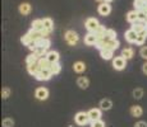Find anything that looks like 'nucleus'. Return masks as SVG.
Masks as SVG:
<instances>
[{"label": "nucleus", "instance_id": "nucleus-36", "mask_svg": "<svg viewBox=\"0 0 147 127\" xmlns=\"http://www.w3.org/2000/svg\"><path fill=\"white\" fill-rule=\"evenodd\" d=\"M14 126V121L12 118H5L3 120V127H13Z\"/></svg>", "mask_w": 147, "mask_h": 127}, {"label": "nucleus", "instance_id": "nucleus-3", "mask_svg": "<svg viewBox=\"0 0 147 127\" xmlns=\"http://www.w3.org/2000/svg\"><path fill=\"white\" fill-rule=\"evenodd\" d=\"M53 76V72L50 69H41L37 74L35 75L36 80H40V81H46V80H50Z\"/></svg>", "mask_w": 147, "mask_h": 127}, {"label": "nucleus", "instance_id": "nucleus-30", "mask_svg": "<svg viewBox=\"0 0 147 127\" xmlns=\"http://www.w3.org/2000/svg\"><path fill=\"white\" fill-rule=\"evenodd\" d=\"M33 53H35V55L37 56L38 59H41V57H45V56H46L47 50H46V49H44V47H38V46H37V49L33 51Z\"/></svg>", "mask_w": 147, "mask_h": 127}, {"label": "nucleus", "instance_id": "nucleus-6", "mask_svg": "<svg viewBox=\"0 0 147 127\" xmlns=\"http://www.w3.org/2000/svg\"><path fill=\"white\" fill-rule=\"evenodd\" d=\"M35 97L37 98L38 100H46L49 98V90L44 86H40V88L36 89L35 92Z\"/></svg>", "mask_w": 147, "mask_h": 127}, {"label": "nucleus", "instance_id": "nucleus-37", "mask_svg": "<svg viewBox=\"0 0 147 127\" xmlns=\"http://www.w3.org/2000/svg\"><path fill=\"white\" fill-rule=\"evenodd\" d=\"M138 21H141V22H146V21H147V13H146V12H143V10L138 12Z\"/></svg>", "mask_w": 147, "mask_h": 127}, {"label": "nucleus", "instance_id": "nucleus-35", "mask_svg": "<svg viewBox=\"0 0 147 127\" xmlns=\"http://www.w3.org/2000/svg\"><path fill=\"white\" fill-rule=\"evenodd\" d=\"M105 37L107 39H117V32H115L114 29H107Z\"/></svg>", "mask_w": 147, "mask_h": 127}, {"label": "nucleus", "instance_id": "nucleus-10", "mask_svg": "<svg viewBox=\"0 0 147 127\" xmlns=\"http://www.w3.org/2000/svg\"><path fill=\"white\" fill-rule=\"evenodd\" d=\"M28 35L31 36V38L33 39V41H40L41 38H45V37H47L46 35H45L44 32H41V31H35V29H32V28H31L30 29V32H28Z\"/></svg>", "mask_w": 147, "mask_h": 127}, {"label": "nucleus", "instance_id": "nucleus-17", "mask_svg": "<svg viewBox=\"0 0 147 127\" xmlns=\"http://www.w3.org/2000/svg\"><path fill=\"white\" fill-rule=\"evenodd\" d=\"M77 85L80 86L81 89H87L90 85V81L86 76H80V78L77 79Z\"/></svg>", "mask_w": 147, "mask_h": 127}, {"label": "nucleus", "instance_id": "nucleus-8", "mask_svg": "<svg viewBox=\"0 0 147 127\" xmlns=\"http://www.w3.org/2000/svg\"><path fill=\"white\" fill-rule=\"evenodd\" d=\"M97 36H96V33H92V32H88L86 36H84V43L87 45V46H96V43H97Z\"/></svg>", "mask_w": 147, "mask_h": 127}, {"label": "nucleus", "instance_id": "nucleus-19", "mask_svg": "<svg viewBox=\"0 0 147 127\" xmlns=\"http://www.w3.org/2000/svg\"><path fill=\"white\" fill-rule=\"evenodd\" d=\"M121 56H123L124 59H127V60H131L134 56L133 49H132V47H125V49H123L121 50Z\"/></svg>", "mask_w": 147, "mask_h": 127}, {"label": "nucleus", "instance_id": "nucleus-14", "mask_svg": "<svg viewBox=\"0 0 147 127\" xmlns=\"http://www.w3.org/2000/svg\"><path fill=\"white\" fill-rule=\"evenodd\" d=\"M31 28L35 31H45V27H44V22H42V19H35V21H32V23H31Z\"/></svg>", "mask_w": 147, "mask_h": 127}, {"label": "nucleus", "instance_id": "nucleus-7", "mask_svg": "<svg viewBox=\"0 0 147 127\" xmlns=\"http://www.w3.org/2000/svg\"><path fill=\"white\" fill-rule=\"evenodd\" d=\"M97 12L100 15H102V17H105V15H109L110 13H111V7H110V4L109 3H101L100 5H98V8H97Z\"/></svg>", "mask_w": 147, "mask_h": 127}, {"label": "nucleus", "instance_id": "nucleus-11", "mask_svg": "<svg viewBox=\"0 0 147 127\" xmlns=\"http://www.w3.org/2000/svg\"><path fill=\"white\" fill-rule=\"evenodd\" d=\"M87 113H88V117H90V120H91V122H94V121H98L101 118V109H98V108L90 109Z\"/></svg>", "mask_w": 147, "mask_h": 127}, {"label": "nucleus", "instance_id": "nucleus-18", "mask_svg": "<svg viewBox=\"0 0 147 127\" xmlns=\"http://www.w3.org/2000/svg\"><path fill=\"white\" fill-rule=\"evenodd\" d=\"M146 23L145 22H141V21H137L136 23L132 24V29L134 31V32H137V33H140V32H142L143 29H146Z\"/></svg>", "mask_w": 147, "mask_h": 127}, {"label": "nucleus", "instance_id": "nucleus-44", "mask_svg": "<svg viewBox=\"0 0 147 127\" xmlns=\"http://www.w3.org/2000/svg\"><path fill=\"white\" fill-rule=\"evenodd\" d=\"M143 1H145V3H146V4H147V0H143Z\"/></svg>", "mask_w": 147, "mask_h": 127}, {"label": "nucleus", "instance_id": "nucleus-42", "mask_svg": "<svg viewBox=\"0 0 147 127\" xmlns=\"http://www.w3.org/2000/svg\"><path fill=\"white\" fill-rule=\"evenodd\" d=\"M142 72L145 75H147V63L143 64V66H142Z\"/></svg>", "mask_w": 147, "mask_h": 127}, {"label": "nucleus", "instance_id": "nucleus-27", "mask_svg": "<svg viewBox=\"0 0 147 127\" xmlns=\"http://www.w3.org/2000/svg\"><path fill=\"white\" fill-rule=\"evenodd\" d=\"M133 7H134V10H137V12H141V10L145 9L146 3L143 1V0H134V1H133Z\"/></svg>", "mask_w": 147, "mask_h": 127}, {"label": "nucleus", "instance_id": "nucleus-41", "mask_svg": "<svg viewBox=\"0 0 147 127\" xmlns=\"http://www.w3.org/2000/svg\"><path fill=\"white\" fill-rule=\"evenodd\" d=\"M134 127H147V123L143 122V121H138V122L134 125Z\"/></svg>", "mask_w": 147, "mask_h": 127}, {"label": "nucleus", "instance_id": "nucleus-5", "mask_svg": "<svg viewBox=\"0 0 147 127\" xmlns=\"http://www.w3.org/2000/svg\"><path fill=\"white\" fill-rule=\"evenodd\" d=\"M127 66V59H124L123 56H117L115 59H113V67L115 70H123Z\"/></svg>", "mask_w": 147, "mask_h": 127}, {"label": "nucleus", "instance_id": "nucleus-16", "mask_svg": "<svg viewBox=\"0 0 147 127\" xmlns=\"http://www.w3.org/2000/svg\"><path fill=\"white\" fill-rule=\"evenodd\" d=\"M42 22H44L45 31H47L49 33H51L53 29H54V22H53V19L47 17V18H44V19H42Z\"/></svg>", "mask_w": 147, "mask_h": 127}, {"label": "nucleus", "instance_id": "nucleus-15", "mask_svg": "<svg viewBox=\"0 0 147 127\" xmlns=\"http://www.w3.org/2000/svg\"><path fill=\"white\" fill-rule=\"evenodd\" d=\"M100 56L104 59V60H111L113 56H114V51L107 50V49H102V50H100Z\"/></svg>", "mask_w": 147, "mask_h": 127}, {"label": "nucleus", "instance_id": "nucleus-45", "mask_svg": "<svg viewBox=\"0 0 147 127\" xmlns=\"http://www.w3.org/2000/svg\"><path fill=\"white\" fill-rule=\"evenodd\" d=\"M97 1H102V0H97ZM104 1H105V0H104Z\"/></svg>", "mask_w": 147, "mask_h": 127}, {"label": "nucleus", "instance_id": "nucleus-43", "mask_svg": "<svg viewBox=\"0 0 147 127\" xmlns=\"http://www.w3.org/2000/svg\"><path fill=\"white\" fill-rule=\"evenodd\" d=\"M105 1H106V3H110V1H113V0H105Z\"/></svg>", "mask_w": 147, "mask_h": 127}, {"label": "nucleus", "instance_id": "nucleus-21", "mask_svg": "<svg viewBox=\"0 0 147 127\" xmlns=\"http://www.w3.org/2000/svg\"><path fill=\"white\" fill-rule=\"evenodd\" d=\"M127 21L132 24L136 23V22L138 21V12L137 10H131V12H128V14H127Z\"/></svg>", "mask_w": 147, "mask_h": 127}, {"label": "nucleus", "instance_id": "nucleus-24", "mask_svg": "<svg viewBox=\"0 0 147 127\" xmlns=\"http://www.w3.org/2000/svg\"><path fill=\"white\" fill-rule=\"evenodd\" d=\"M73 70L76 72H78V74H81V72H83L86 70V65H84V63H82V61H77V63H74V65H73Z\"/></svg>", "mask_w": 147, "mask_h": 127}, {"label": "nucleus", "instance_id": "nucleus-25", "mask_svg": "<svg viewBox=\"0 0 147 127\" xmlns=\"http://www.w3.org/2000/svg\"><path fill=\"white\" fill-rule=\"evenodd\" d=\"M31 12V5L28 4V3H22L21 5H19V13L23 14V15H27V14H30Z\"/></svg>", "mask_w": 147, "mask_h": 127}, {"label": "nucleus", "instance_id": "nucleus-4", "mask_svg": "<svg viewBox=\"0 0 147 127\" xmlns=\"http://www.w3.org/2000/svg\"><path fill=\"white\" fill-rule=\"evenodd\" d=\"M84 25H86V28H87V31H88V32L95 33L96 31L98 29V27H100V23H98V21L96 18H87Z\"/></svg>", "mask_w": 147, "mask_h": 127}, {"label": "nucleus", "instance_id": "nucleus-20", "mask_svg": "<svg viewBox=\"0 0 147 127\" xmlns=\"http://www.w3.org/2000/svg\"><path fill=\"white\" fill-rule=\"evenodd\" d=\"M129 112H131L132 117H141L142 113H143V109H142L141 106H133V107H131Z\"/></svg>", "mask_w": 147, "mask_h": 127}, {"label": "nucleus", "instance_id": "nucleus-26", "mask_svg": "<svg viewBox=\"0 0 147 127\" xmlns=\"http://www.w3.org/2000/svg\"><path fill=\"white\" fill-rule=\"evenodd\" d=\"M37 64H38V66H40V69H50V66H51V64L49 63V60H47L46 57L38 59Z\"/></svg>", "mask_w": 147, "mask_h": 127}, {"label": "nucleus", "instance_id": "nucleus-28", "mask_svg": "<svg viewBox=\"0 0 147 127\" xmlns=\"http://www.w3.org/2000/svg\"><path fill=\"white\" fill-rule=\"evenodd\" d=\"M50 45H51V42H50V39L47 37L41 38L40 41H37V46L38 47H44V49H46V50L50 47Z\"/></svg>", "mask_w": 147, "mask_h": 127}, {"label": "nucleus", "instance_id": "nucleus-9", "mask_svg": "<svg viewBox=\"0 0 147 127\" xmlns=\"http://www.w3.org/2000/svg\"><path fill=\"white\" fill-rule=\"evenodd\" d=\"M137 36H138V33L134 32V31L131 28V29H128L125 32L124 37H125V41L129 42V43H136V41H137Z\"/></svg>", "mask_w": 147, "mask_h": 127}, {"label": "nucleus", "instance_id": "nucleus-34", "mask_svg": "<svg viewBox=\"0 0 147 127\" xmlns=\"http://www.w3.org/2000/svg\"><path fill=\"white\" fill-rule=\"evenodd\" d=\"M32 41H33V39L31 38V36L28 35V33H26V35H24L23 37L21 38V42H22V43L24 45V46H28V45H30V43H31V42H32Z\"/></svg>", "mask_w": 147, "mask_h": 127}, {"label": "nucleus", "instance_id": "nucleus-46", "mask_svg": "<svg viewBox=\"0 0 147 127\" xmlns=\"http://www.w3.org/2000/svg\"><path fill=\"white\" fill-rule=\"evenodd\" d=\"M145 23H146V27H147V21H146V22H145Z\"/></svg>", "mask_w": 147, "mask_h": 127}, {"label": "nucleus", "instance_id": "nucleus-32", "mask_svg": "<svg viewBox=\"0 0 147 127\" xmlns=\"http://www.w3.org/2000/svg\"><path fill=\"white\" fill-rule=\"evenodd\" d=\"M50 70H51L53 75H56L59 74V72L61 71V66L59 63H55V64H51V66H50Z\"/></svg>", "mask_w": 147, "mask_h": 127}, {"label": "nucleus", "instance_id": "nucleus-23", "mask_svg": "<svg viewBox=\"0 0 147 127\" xmlns=\"http://www.w3.org/2000/svg\"><path fill=\"white\" fill-rule=\"evenodd\" d=\"M113 107V102L110 99H102L100 102V109H102V111H109V109H111Z\"/></svg>", "mask_w": 147, "mask_h": 127}, {"label": "nucleus", "instance_id": "nucleus-12", "mask_svg": "<svg viewBox=\"0 0 147 127\" xmlns=\"http://www.w3.org/2000/svg\"><path fill=\"white\" fill-rule=\"evenodd\" d=\"M45 57L49 60L50 64H55V63H59L60 55H59V52H56V51H49V52L46 53V56H45Z\"/></svg>", "mask_w": 147, "mask_h": 127}, {"label": "nucleus", "instance_id": "nucleus-40", "mask_svg": "<svg viewBox=\"0 0 147 127\" xmlns=\"http://www.w3.org/2000/svg\"><path fill=\"white\" fill-rule=\"evenodd\" d=\"M140 55L142 59H145V60H147V46L142 47V49L140 50Z\"/></svg>", "mask_w": 147, "mask_h": 127}, {"label": "nucleus", "instance_id": "nucleus-33", "mask_svg": "<svg viewBox=\"0 0 147 127\" xmlns=\"http://www.w3.org/2000/svg\"><path fill=\"white\" fill-rule=\"evenodd\" d=\"M133 97L136 99H141L143 97V89L142 88H136L133 90Z\"/></svg>", "mask_w": 147, "mask_h": 127}, {"label": "nucleus", "instance_id": "nucleus-1", "mask_svg": "<svg viewBox=\"0 0 147 127\" xmlns=\"http://www.w3.org/2000/svg\"><path fill=\"white\" fill-rule=\"evenodd\" d=\"M74 121L78 126H86L88 122H91V120H90V117H88V113H86V112H78V113L74 116Z\"/></svg>", "mask_w": 147, "mask_h": 127}, {"label": "nucleus", "instance_id": "nucleus-31", "mask_svg": "<svg viewBox=\"0 0 147 127\" xmlns=\"http://www.w3.org/2000/svg\"><path fill=\"white\" fill-rule=\"evenodd\" d=\"M37 61H38V57L35 55V53H31V55H28L27 57H26V64L27 65H32V64H37Z\"/></svg>", "mask_w": 147, "mask_h": 127}, {"label": "nucleus", "instance_id": "nucleus-22", "mask_svg": "<svg viewBox=\"0 0 147 127\" xmlns=\"http://www.w3.org/2000/svg\"><path fill=\"white\" fill-rule=\"evenodd\" d=\"M40 66H38V64H32V65H27V71L30 75L35 76L36 74H37L38 71H40Z\"/></svg>", "mask_w": 147, "mask_h": 127}, {"label": "nucleus", "instance_id": "nucleus-29", "mask_svg": "<svg viewBox=\"0 0 147 127\" xmlns=\"http://www.w3.org/2000/svg\"><path fill=\"white\" fill-rule=\"evenodd\" d=\"M106 32H107V29L105 28V25H101L100 24V27H98V29L96 31V36H97V38L98 39H101V38H104L106 36Z\"/></svg>", "mask_w": 147, "mask_h": 127}, {"label": "nucleus", "instance_id": "nucleus-38", "mask_svg": "<svg viewBox=\"0 0 147 127\" xmlns=\"http://www.w3.org/2000/svg\"><path fill=\"white\" fill-rule=\"evenodd\" d=\"M91 127H105V122L101 120L94 121V122H91Z\"/></svg>", "mask_w": 147, "mask_h": 127}, {"label": "nucleus", "instance_id": "nucleus-13", "mask_svg": "<svg viewBox=\"0 0 147 127\" xmlns=\"http://www.w3.org/2000/svg\"><path fill=\"white\" fill-rule=\"evenodd\" d=\"M146 39H147V28H146V29H143L142 32L138 33L137 41H136V45H138V46H142V45L146 42Z\"/></svg>", "mask_w": 147, "mask_h": 127}, {"label": "nucleus", "instance_id": "nucleus-2", "mask_svg": "<svg viewBox=\"0 0 147 127\" xmlns=\"http://www.w3.org/2000/svg\"><path fill=\"white\" fill-rule=\"evenodd\" d=\"M64 37H65L67 43L70 45V46H76L78 43V41H80V37H78V35L74 31H67Z\"/></svg>", "mask_w": 147, "mask_h": 127}, {"label": "nucleus", "instance_id": "nucleus-39", "mask_svg": "<svg viewBox=\"0 0 147 127\" xmlns=\"http://www.w3.org/2000/svg\"><path fill=\"white\" fill-rule=\"evenodd\" d=\"M10 95V89L9 88H4L1 90V97L4 98V99H7V98H9Z\"/></svg>", "mask_w": 147, "mask_h": 127}]
</instances>
